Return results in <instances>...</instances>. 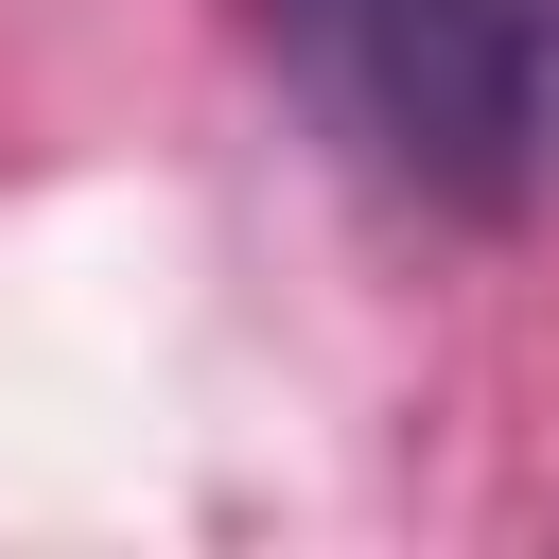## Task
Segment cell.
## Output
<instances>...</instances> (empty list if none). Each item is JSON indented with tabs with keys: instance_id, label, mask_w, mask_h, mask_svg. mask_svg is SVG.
<instances>
[{
	"instance_id": "6da1fadb",
	"label": "cell",
	"mask_w": 559,
	"mask_h": 559,
	"mask_svg": "<svg viewBox=\"0 0 559 559\" xmlns=\"http://www.w3.org/2000/svg\"><path fill=\"white\" fill-rule=\"evenodd\" d=\"M297 105L419 210L524 227L559 192V0H262Z\"/></svg>"
}]
</instances>
